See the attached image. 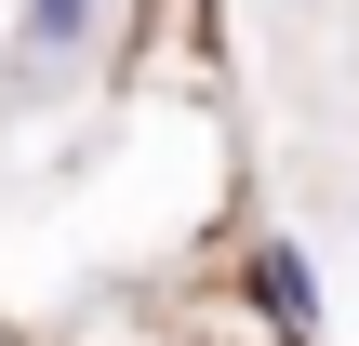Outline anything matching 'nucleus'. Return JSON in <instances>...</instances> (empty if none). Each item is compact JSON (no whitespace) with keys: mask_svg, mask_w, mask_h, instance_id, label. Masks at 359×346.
Listing matches in <instances>:
<instances>
[{"mask_svg":"<svg viewBox=\"0 0 359 346\" xmlns=\"http://www.w3.org/2000/svg\"><path fill=\"white\" fill-rule=\"evenodd\" d=\"M93 13H107V0H13V67H27V80L93 67Z\"/></svg>","mask_w":359,"mask_h":346,"instance_id":"f257e3e1","label":"nucleus"},{"mask_svg":"<svg viewBox=\"0 0 359 346\" xmlns=\"http://www.w3.org/2000/svg\"><path fill=\"white\" fill-rule=\"evenodd\" d=\"M253 293H266L293 333H320V280H306V253H266V267H253Z\"/></svg>","mask_w":359,"mask_h":346,"instance_id":"f03ea898","label":"nucleus"}]
</instances>
